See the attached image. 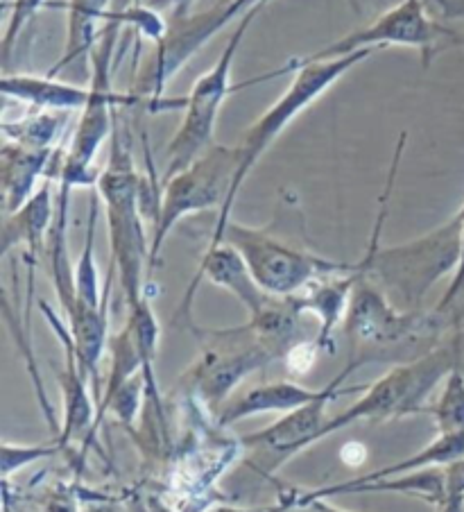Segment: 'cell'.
<instances>
[{
	"instance_id": "obj_1",
	"label": "cell",
	"mask_w": 464,
	"mask_h": 512,
	"mask_svg": "<svg viewBox=\"0 0 464 512\" xmlns=\"http://www.w3.org/2000/svg\"><path fill=\"white\" fill-rule=\"evenodd\" d=\"M462 318L453 311H401L372 279L363 277L351 293L342 322L349 361L342 374L349 379L365 365H401L417 361L440 347Z\"/></svg>"
},
{
	"instance_id": "obj_2",
	"label": "cell",
	"mask_w": 464,
	"mask_h": 512,
	"mask_svg": "<svg viewBox=\"0 0 464 512\" xmlns=\"http://www.w3.org/2000/svg\"><path fill=\"white\" fill-rule=\"evenodd\" d=\"M383 232L372 229L360 268L401 311H424L426 297L444 277H453L462 259L464 218L458 209L431 232L399 245H381Z\"/></svg>"
},
{
	"instance_id": "obj_3",
	"label": "cell",
	"mask_w": 464,
	"mask_h": 512,
	"mask_svg": "<svg viewBox=\"0 0 464 512\" xmlns=\"http://www.w3.org/2000/svg\"><path fill=\"white\" fill-rule=\"evenodd\" d=\"M143 179L136 170L130 145L120 130V112L109 139L107 166L100 170L96 193L107 213L111 263L125 293L127 306L141 302L150 277V238L145 234Z\"/></svg>"
},
{
	"instance_id": "obj_4",
	"label": "cell",
	"mask_w": 464,
	"mask_h": 512,
	"mask_svg": "<svg viewBox=\"0 0 464 512\" xmlns=\"http://www.w3.org/2000/svg\"><path fill=\"white\" fill-rule=\"evenodd\" d=\"M238 164V145L216 143L202 157H197L191 166L184 168L182 173L161 182L159 211L150 234V275L159 266L168 236L186 218L218 209L216 225H213L211 238L206 245L220 243V236L231 220V211H234L231 193H234Z\"/></svg>"
},
{
	"instance_id": "obj_5",
	"label": "cell",
	"mask_w": 464,
	"mask_h": 512,
	"mask_svg": "<svg viewBox=\"0 0 464 512\" xmlns=\"http://www.w3.org/2000/svg\"><path fill=\"white\" fill-rule=\"evenodd\" d=\"M464 331L462 324L453 334L435 347L431 354L417 361L392 365L381 379L369 383L363 397L354 401L347 411L335 415L324 429V440L342 429H349L358 422H392L401 417L428 413V399L435 388L449 377L453 368L462 363Z\"/></svg>"
},
{
	"instance_id": "obj_6",
	"label": "cell",
	"mask_w": 464,
	"mask_h": 512,
	"mask_svg": "<svg viewBox=\"0 0 464 512\" xmlns=\"http://www.w3.org/2000/svg\"><path fill=\"white\" fill-rule=\"evenodd\" d=\"M252 7L256 5L249 3V0H216V3L206 7V10H197L193 14L168 19L166 32H163V37L154 44L152 57L139 68L130 89V93H134L136 98H141V107L145 112H184L186 96H163L168 82L191 62L197 50H202L220 30H225L229 23L243 19Z\"/></svg>"
},
{
	"instance_id": "obj_7",
	"label": "cell",
	"mask_w": 464,
	"mask_h": 512,
	"mask_svg": "<svg viewBox=\"0 0 464 512\" xmlns=\"http://www.w3.org/2000/svg\"><path fill=\"white\" fill-rule=\"evenodd\" d=\"M390 46L419 50L421 62H424V66H428L442 48L449 46V25H442L431 19L426 0H399L397 5L390 7L388 12H383L376 21L365 25V28L349 32L347 37L333 41V44L315 50L311 55L290 59L286 66L277 68V71H270V73L259 75V78L245 80L236 84V87L245 89V87H254V84L283 78V75H290L292 68L304 66V64L329 62V59L354 55V53H360V50H378V48H390Z\"/></svg>"
},
{
	"instance_id": "obj_8",
	"label": "cell",
	"mask_w": 464,
	"mask_h": 512,
	"mask_svg": "<svg viewBox=\"0 0 464 512\" xmlns=\"http://www.w3.org/2000/svg\"><path fill=\"white\" fill-rule=\"evenodd\" d=\"M193 336L200 340V354L179 377V386L206 411L225 406L249 374L277 363L249 322L227 329L195 327Z\"/></svg>"
},
{
	"instance_id": "obj_9",
	"label": "cell",
	"mask_w": 464,
	"mask_h": 512,
	"mask_svg": "<svg viewBox=\"0 0 464 512\" xmlns=\"http://www.w3.org/2000/svg\"><path fill=\"white\" fill-rule=\"evenodd\" d=\"M261 10L263 5H256L243 19H238L236 32H231L216 64L193 82L191 93H188L184 102L182 123H179L177 132L173 134V139H170L166 148V168L159 175L161 182L182 173L197 157H202L211 145L218 143L216 125L222 105H225V100L231 93L238 91V87L231 84V66H234V59L247 30L252 28V23Z\"/></svg>"
},
{
	"instance_id": "obj_10",
	"label": "cell",
	"mask_w": 464,
	"mask_h": 512,
	"mask_svg": "<svg viewBox=\"0 0 464 512\" xmlns=\"http://www.w3.org/2000/svg\"><path fill=\"white\" fill-rule=\"evenodd\" d=\"M374 53L376 50H360V53L329 59V62H313L292 68V82L288 84L286 91L247 127V132L238 143L240 164L234 182V193H231V204L234 207L245 179L256 168V164H259L265 152L270 150V145L286 132V127L299 114L306 112L313 102L320 100L326 91H331L349 71H354L358 64H363Z\"/></svg>"
},
{
	"instance_id": "obj_11",
	"label": "cell",
	"mask_w": 464,
	"mask_h": 512,
	"mask_svg": "<svg viewBox=\"0 0 464 512\" xmlns=\"http://www.w3.org/2000/svg\"><path fill=\"white\" fill-rule=\"evenodd\" d=\"M234 245L252 270L254 279L272 297H292L306 290L313 281L326 275H338L354 263L333 261L304 247L290 245L274 236L268 227H249L229 220L220 243Z\"/></svg>"
},
{
	"instance_id": "obj_12",
	"label": "cell",
	"mask_w": 464,
	"mask_h": 512,
	"mask_svg": "<svg viewBox=\"0 0 464 512\" xmlns=\"http://www.w3.org/2000/svg\"><path fill=\"white\" fill-rule=\"evenodd\" d=\"M335 399L340 397H322L313 401V404H306L297 408V411L281 415L270 426L243 435L240 438L243 454L252 456V460H247V463H252L254 469H259L265 476H274L288 460L304 454L306 449H311L317 442H322L326 424L331 420L326 415V408Z\"/></svg>"
},
{
	"instance_id": "obj_13",
	"label": "cell",
	"mask_w": 464,
	"mask_h": 512,
	"mask_svg": "<svg viewBox=\"0 0 464 512\" xmlns=\"http://www.w3.org/2000/svg\"><path fill=\"white\" fill-rule=\"evenodd\" d=\"M41 315H44L50 329L55 331V336L64 347V365L59 370V388H62V431L55 438L59 447L64 449V454H73L75 445H82L80 460L84 465L87 451L96 442V417H98V404L93 397V390L89 386L87 377L82 374L80 361H77L75 345L68 322L59 318V315L50 309V304L41 300L39 302Z\"/></svg>"
},
{
	"instance_id": "obj_14",
	"label": "cell",
	"mask_w": 464,
	"mask_h": 512,
	"mask_svg": "<svg viewBox=\"0 0 464 512\" xmlns=\"http://www.w3.org/2000/svg\"><path fill=\"white\" fill-rule=\"evenodd\" d=\"M204 279L211 281L213 286L227 290L229 295H234L236 300L243 304L247 315L259 313L272 297L259 286V281L254 279L252 270H249L245 259L240 256L234 245H229L225 241L218 245H206L191 284H188L182 302L177 306L173 324H182L188 331H193L197 327L193 322V304L197 288H200Z\"/></svg>"
},
{
	"instance_id": "obj_15",
	"label": "cell",
	"mask_w": 464,
	"mask_h": 512,
	"mask_svg": "<svg viewBox=\"0 0 464 512\" xmlns=\"http://www.w3.org/2000/svg\"><path fill=\"white\" fill-rule=\"evenodd\" d=\"M349 379L345 374H338L331 383H326L324 388H306L302 383L295 381H270V383H259V386L245 390L243 395L229 399L225 406L220 408L216 415V424L220 429H227V426L249 420V417L259 415H286L290 411H297L306 404H313V401L322 397H347L356 395V392H363L365 386L360 388H347L345 383Z\"/></svg>"
},
{
	"instance_id": "obj_16",
	"label": "cell",
	"mask_w": 464,
	"mask_h": 512,
	"mask_svg": "<svg viewBox=\"0 0 464 512\" xmlns=\"http://www.w3.org/2000/svg\"><path fill=\"white\" fill-rule=\"evenodd\" d=\"M57 198L53 195V182H44L41 189L23 204L19 211L3 216V256L21 247L23 261L28 266V300H25V320L30 322L34 302V268L44 261L48 234L55 223Z\"/></svg>"
},
{
	"instance_id": "obj_17",
	"label": "cell",
	"mask_w": 464,
	"mask_h": 512,
	"mask_svg": "<svg viewBox=\"0 0 464 512\" xmlns=\"http://www.w3.org/2000/svg\"><path fill=\"white\" fill-rule=\"evenodd\" d=\"M365 277L363 268L356 261L354 266L338 275H326L313 281L299 295H292L306 315H313L317 322L315 347L320 354H335V331L342 327L349 309L351 293L360 279Z\"/></svg>"
},
{
	"instance_id": "obj_18",
	"label": "cell",
	"mask_w": 464,
	"mask_h": 512,
	"mask_svg": "<svg viewBox=\"0 0 464 512\" xmlns=\"http://www.w3.org/2000/svg\"><path fill=\"white\" fill-rule=\"evenodd\" d=\"M55 150H34L25 145L3 141L0 148V200L3 216L19 211L41 186V179L48 182L50 164Z\"/></svg>"
},
{
	"instance_id": "obj_19",
	"label": "cell",
	"mask_w": 464,
	"mask_h": 512,
	"mask_svg": "<svg viewBox=\"0 0 464 512\" xmlns=\"http://www.w3.org/2000/svg\"><path fill=\"white\" fill-rule=\"evenodd\" d=\"M48 7H57L66 14L62 57L48 71V75L59 78L68 66L91 55L98 46L111 14V0H59V3H48Z\"/></svg>"
},
{
	"instance_id": "obj_20",
	"label": "cell",
	"mask_w": 464,
	"mask_h": 512,
	"mask_svg": "<svg viewBox=\"0 0 464 512\" xmlns=\"http://www.w3.org/2000/svg\"><path fill=\"white\" fill-rule=\"evenodd\" d=\"M0 91L5 98L25 102L39 112L80 114L91 98V87H77V84L62 82L48 73H5L0 80Z\"/></svg>"
},
{
	"instance_id": "obj_21",
	"label": "cell",
	"mask_w": 464,
	"mask_h": 512,
	"mask_svg": "<svg viewBox=\"0 0 464 512\" xmlns=\"http://www.w3.org/2000/svg\"><path fill=\"white\" fill-rule=\"evenodd\" d=\"M71 116L68 112H39L32 109L16 121H3L0 132L5 141L25 145L34 150H57L66 141V132L71 127Z\"/></svg>"
},
{
	"instance_id": "obj_22",
	"label": "cell",
	"mask_w": 464,
	"mask_h": 512,
	"mask_svg": "<svg viewBox=\"0 0 464 512\" xmlns=\"http://www.w3.org/2000/svg\"><path fill=\"white\" fill-rule=\"evenodd\" d=\"M100 207H102L100 195L93 191L91 202H89L87 232H84L82 250L75 263V297H77V304H84V306H102V302H105V284H100V270L96 261Z\"/></svg>"
},
{
	"instance_id": "obj_23",
	"label": "cell",
	"mask_w": 464,
	"mask_h": 512,
	"mask_svg": "<svg viewBox=\"0 0 464 512\" xmlns=\"http://www.w3.org/2000/svg\"><path fill=\"white\" fill-rule=\"evenodd\" d=\"M464 458V433H437L433 442H428L424 449H419L417 454L399 460V463H392L388 467L374 469V472L356 476L354 481L367 483V481H378L388 479V476H399L406 472H415V469L424 467H444L451 465L455 460Z\"/></svg>"
},
{
	"instance_id": "obj_24",
	"label": "cell",
	"mask_w": 464,
	"mask_h": 512,
	"mask_svg": "<svg viewBox=\"0 0 464 512\" xmlns=\"http://www.w3.org/2000/svg\"><path fill=\"white\" fill-rule=\"evenodd\" d=\"M437 433H464V370L462 363L442 381L440 395L428 408Z\"/></svg>"
},
{
	"instance_id": "obj_25",
	"label": "cell",
	"mask_w": 464,
	"mask_h": 512,
	"mask_svg": "<svg viewBox=\"0 0 464 512\" xmlns=\"http://www.w3.org/2000/svg\"><path fill=\"white\" fill-rule=\"evenodd\" d=\"M145 406H148V381H145V374H136L123 388L116 390L114 397L109 399V404L102 408L96 422V435L105 420H114L127 426V429H132L136 420H139V415L145 413Z\"/></svg>"
},
{
	"instance_id": "obj_26",
	"label": "cell",
	"mask_w": 464,
	"mask_h": 512,
	"mask_svg": "<svg viewBox=\"0 0 464 512\" xmlns=\"http://www.w3.org/2000/svg\"><path fill=\"white\" fill-rule=\"evenodd\" d=\"M59 454H64V449L55 440L48 445H16V442L3 440V445H0V476H3V481H12L14 474Z\"/></svg>"
},
{
	"instance_id": "obj_27",
	"label": "cell",
	"mask_w": 464,
	"mask_h": 512,
	"mask_svg": "<svg viewBox=\"0 0 464 512\" xmlns=\"http://www.w3.org/2000/svg\"><path fill=\"white\" fill-rule=\"evenodd\" d=\"M50 0H5L7 5V25L3 32V39H0V53H3V64H7L12 50L16 46V41L23 34V30L28 28L30 21L37 16L44 7H48Z\"/></svg>"
},
{
	"instance_id": "obj_28",
	"label": "cell",
	"mask_w": 464,
	"mask_h": 512,
	"mask_svg": "<svg viewBox=\"0 0 464 512\" xmlns=\"http://www.w3.org/2000/svg\"><path fill=\"white\" fill-rule=\"evenodd\" d=\"M34 506L41 512H84L82 492L73 483H53L37 494Z\"/></svg>"
},
{
	"instance_id": "obj_29",
	"label": "cell",
	"mask_w": 464,
	"mask_h": 512,
	"mask_svg": "<svg viewBox=\"0 0 464 512\" xmlns=\"http://www.w3.org/2000/svg\"><path fill=\"white\" fill-rule=\"evenodd\" d=\"M279 494L288 501V508L283 512H349V510L333 506V503H329L326 499L299 497L297 490H288V492H279Z\"/></svg>"
},
{
	"instance_id": "obj_30",
	"label": "cell",
	"mask_w": 464,
	"mask_h": 512,
	"mask_svg": "<svg viewBox=\"0 0 464 512\" xmlns=\"http://www.w3.org/2000/svg\"><path fill=\"white\" fill-rule=\"evenodd\" d=\"M202 0H143L141 5L150 7L152 12L161 14L163 19H175V16H186L197 12L195 7L200 5Z\"/></svg>"
},
{
	"instance_id": "obj_31",
	"label": "cell",
	"mask_w": 464,
	"mask_h": 512,
	"mask_svg": "<svg viewBox=\"0 0 464 512\" xmlns=\"http://www.w3.org/2000/svg\"><path fill=\"white\" fill-rule=\"evenodd\" d=\"M460 211H462V218H464V204L460 207ZM462 290H464V238H462V259H460V266H458V270H455V275L451 277L449 288L444 290L442 300L437 302L435 311H440V313L453 311V304L458 302V297H460Z\"/></svg>"
},
{
	"instance_id": "obj_32",
	"label": "cell",
	"mask_w": 464,
	"mask_h": 512,
	"mask_svg": "<svg viewBox=\"0 0 464 512\" xmlns=\"http://www.w3.org/2000/svg\"><path fill=\"white\" fill-rule=\"evenodd\" d=\"M288 508V501L281 497H277V501L272 506H261V508H243V506H229V503H216V506L206 508L204 512H283Z\"/></svg>"
},
{
	"instance_id": "obj_33",
	"label": "cell",
	"mask_w": 464,
	"mask_h": 512,
	"mask_svg": "<svg viewBox=\"0 0 464 512\" xmlns=\"http://www.w3.org/2000/svg\"><path fill=\"white\" fill-rule=\"evenodd\" d=\"M428 7H437L446 21H464V0H426Z\"/></svg>"
},
{
	"instance_id": "obj_34",
	"label": "cell",
	"mask_w": 464,
	"mask_h": 512,
	"mask_svg": "<svg viewBox=\"0 0 464 512\" xmlns=\"http://www.w3.org/2000/svg\"><path fill=\"white\" fill-rule=\"evenodd\" d=\"M141 512H182L173 503H168L159 494H145L141 499Z\"/></svg>"
},
{
	"instance_id": "obj_35",
	"label": "cell",
	"mask_w": 464,
	"mask_h": 512,
	"mask_svg": "<svg viewBox=\"0 0 464 512\" xmlns=\"http://www.w3.org/2000/svg\"><path fill=\"white\" fill-rule=\"evenodd\" d=\"M3 512H34V510L25 506L23 499H19V497L12 499L10 494H3Z\"/></svg>"
},
{
	"instance_id": "obj_36",
	"label": "cell",
	"mask_w": 464,
	"mask_h": 512,
	"mask_svg": "<svg viewBox=\"0 0 464 512\" xmlns=\"http://www.w3.org/2000/svg\"><path fill=\"white\" fill-rule=\"evenodd\" d=\"M84 512H123L118 508L116 499L111 501H91L87 508H84Z\"/></svg>"
},
{
	"instance_id": "obj_37",
	"label": "cell",
	"mask_w": 464,
	"mask_h": 512,
	"mask_svg": "<svg viewBox=\"0 0 464 512\" xmlns=\"http://www.w3.org/2000/svg\"><path fill=\"white\" fill-rule=\"evenodd\" d=\"M449 46H462L464 48V28H460V30L449 28Z\"/></svg>"
},
{
	"instance_id": "obj_38",
	"label": "cell",
	"mask_w": 464,
	"mask_h": 512,
	"mask_svg": "<svg viewBox=\"0 0 464 512\" xmlns=\"http://www.w3.org/2000/svg\"><path fill=\"white\" fill-rule=\"evenodd\" d=\"M268 3H270V0H252V5H263L265 7Z\"/></svg>"
},
{
	"instance_id": "obj_39",
	"label": "cell",
	"mask_w": 464,
	"mask_h": 512,
	"mask_svg": "<svg viewBox=\"0 0 464 512\" xmlns=\"http://www.w3.org/2000/svg\"><path fill=\"white\" fill-rule=\"evenodd\" d=\"M143 3V0H132V5H141Z\"/></svg>"
},
{
	"instance_id": "obj_40",
	"label": "cell",
	"mask_w": 464,
	"mask_h": 512,
	"mask_svg": "<svg viewBox=\"0 0 464 512\" xmlns=\"http://www.w3.org/2000/svg\"><path fill=\"white\" fill-rule=\"evenodd\" d=\"M349 3H351V5H354V7H356V10H358V3H356V0H349Z\"/></svg>"
}]
</instances>
